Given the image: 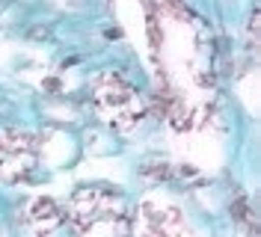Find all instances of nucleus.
<instances>
[{"mask_svg":"<svg viewBox=\"0 0 261 237\" xmlns=\"http://www.w3.org/2000/svg\"><path fill=\"white\" fill-rule=\"evenodd\" d=\"M68 220L81 237H128V207L125 199L107 187H83L68 202Z\"/></svg>","mask_w":261,"mask_h":237,"instance_id":"1","label":"nucleus"},{"mask_svg":"<svg viewBox=\"0 0 261 237\" xmlns=\"http://www.w3.org/2000/svg\"><path fill=\"white\" fill-rule=\"evenodd\" d=\"M92 101H95L98 113L104 116V122L119 127H130L140 116H143V104H140V95L130 89L125 80L107 71L92 83Z\"/></svg>","mask_w":261,"mask_h":237,"instance_id":"2","label":"nucleus"},{"mask_svg":"<svg viewBox=\"0 0 261 237\" xmlns=\"http://www.w3.org/2000/svg\"><path fill=\"white\" fill-rule=\"evenodd\" d=\"M36 163V145L21 130H0V178L18 181L33 169Z\"/></svg>","mask_w":261,"mask_h":237,"instance_id":"3","label":"nucleus"},{"mask_svg":"<svg viewBox=\"0 0 261 237\" xmlns=\"http://www.w3.org/2000/svg\"><path fill=\"white\" fill-rule=\"evenodd\" d=\"M137 237H184V225L175 207L143 205L137 220Z\"/></svg>","mask_w":261,"mask_h":237,"instance_id":"4","label":"nucleus"},{"mask_svg":"<svg viewBox=\"0 0 261 237\" xmlns=\"http://www.w3.org/2000/svg\"><path fill=\"white\" fill-rule=\"evenodd\" d=\"M27 220H30V225H33L36 234H50V231L63 222V210L57 207L54 199H36Z\"/></svg>","mask_w":261,"mask_h":237,"instance_id":"5","label":"nucleus"}]
</instances>
